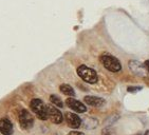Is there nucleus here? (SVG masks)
<instances>
[{"label":"nucleus","mask_w":149,"mask_h":135,"mask_svg":"<svg viewBox=\"0 0 149 135\" xmlns=\"http://www.w3.org/2000/svg\"><path fill=\"white\" fill-rule=\"evenodd\" d=\"M144 135H149V131H146V132H145V134Z\"/></svg>","instance_id":"nucleus-19"},{"label":"nucleus","mask_w":149,"mask_h":135,"mask_svg":"<svg viewBox=\"0 0 149 135\" xmlns=\"http://www.w3.org/2000/svg\"><path fill=\"white\" fill-rule=\"evenodd\" d=\"M68 135H85L83 132H79V131H71V132L68 133Z\"/></svg>","instance_id":"nucleus-17"},{"label":"nucleus","mask_w":149,"mask_h":135,"mask_svg":"<svg viewBox=\"0 0 149 135\" xmlns=\"http://www.w3.org/2000/svg\"><path fill=\"white\" fill-rule=\"evenodd\" d=\"M144 66L147 69V71L149 72V60H146L145 62H144Z\"/></svg>","instance_id":"nucleus-18"},{"label":"nucleus","mask_w":149,"mask_h":135,"mask_svg":"<svg viewBox=\"0 0 149 135\" xmlns=\"http://www.w3.org/2000/svg\"><path fill=\"white\" fill-rule=\"evenodd\" d=\"M59 90H60V92L63 93V94L67 95V96H70V97H73V96H75L74 89H73L70 84L63 83V84H61V86L59 87Z\"/></svg>","instance_id":"nucleus-12"},{"label":"nucleus","mask_w":149,"mask_h":135,"mask_svg":"<svg viewBox=\"0 0 149 135\" xmlns=\"http://www.w3.org/2000/svg\"><path fill=\"white\" fill-rule=\"evenodd\" d=\"M81 126L87 130H93L98 126V120L96 118L87 117L85 119H81Z\"/></svg>","instance_id":"nucleus-11"},{"label":"nucleus","mask_w":149,"mask_h":135,"mask_svg":"<svg viewBox=\"0 0 149 135\" xmlns=\"http://www.w3.org/2000/svg\"><path fill=\"white\" fill-rule=\"evenodd\" d=\"M135 135H141V134H140V133H138V134H135Z\"/></svg>","instance_id":"nucleus-20"},{"label":"nucleus","mask_w":149,"mask_h":135,"mask_svg":"<svg viewBox=\"0 0 149 135\" xmlns=\"http://www.w3.org/2000/svg\"><path fill=\"white\" fill-rule=\"evenodd\" d=\"M19 124H20V127L24 130H29L33 127V125H34V118H33L32 114L28 110L23 109L20 111Z\"/></svg>","instance_id":"nucleus-4"},{"label":"nucleus","mask_w":149,"mask_h":135,"mask_svg":"<svg viewBox=\"0 0 149 135\" xmlns=\"http://www.w3.org/2000/svg\"><path fill=\"white\" fill-rule=\"evenodd\" d=\"M102 135H116V132L114 128H112L111 126H107L102 131Z\"/></svg>","instance_id":"nucleus-15"},{"label":"nucleus","mask_w":149,"mask_h":135,"mask_svg":"<svg viewBox=\"0 0 149 135\" xmlns=\"http://www.w3.org/2000/svg\"><path fill=\"white\" fill-rule=\"evenodd\" d=\"M100 60L105 68L110 72H120L122 70V64L118 58L110 54H103L100 57Z\"/></svg>","instance_id":"nucleus-1"},{"label":"nucleus","mask_w":149,"mask_h":135,"mask_svg":"<svg viewBox=\"0 0 149 135\" xmlns=\"http://www.w3.org/2000/svg\"><path fill=\"white\" fill-rule=\"evenodd\" d=\"M77 74L84 81H86L87 83H96L98 80L97 73L95 72V70L91 69L89 66L81 64L77 68Z\"/></svg>","instance_id":"nucleus-2"},{"label":"nucleus","mask_w":149,"mask_h":135,"mask_svg":"<svg viewBox=\"0 0 149 135\" xmlns=\"http://www.w3.org/2000/svg\"><path fill=\"white\" fill-rule=\"evenodd\" d=\"M66 104L70 109L77 113H85L87 111V107L85 106L83 102H80L79 100H76V99H74V98H72V97L67 98Z\"/></svg>","instance_id":"nucleus-7"},{"label":"nucleus","mask_w":149,"mask_h":135,"mask_svg":"<svg viewBox=\"0 0 149 135\" xmlns=\"http://www.w3.org/2000/svg\"><path fill=\"white\" fill-rule=\"evenodd\" d=\"M14 132L13 125L8 118L0 119V133L3 135H12Z\"/></svg>","instance_id":"nucleus-9"},{"label":"nucleus","mask_w":149,"mask_h":135,"mask_svg":"<svg viewBox=\"0 0 149 135\" xmlns=\"http://www.w3.org/2000/svg\"><path fill=\"white\" fill-rule=\"evenodd\" d=\"M31 110L36 114L40 120H47L48 119V113H47V106L43 104L42 100H40L38 98H34L31 100Z\"/></svg>","instance_id":"nucleus-3"},{"label":"nucleus","mask_w":149,"mask_h":135,"mask_svg":"<svg viewBox=\"0 0 149 135\" xmlns=\"http://www.w3.org/2000/svg\"><path fill=\"white\" fill-rule=\"evenodd\" d=\"M118 118H120V115L118 114H113L109 117L106 118V120H105V125L106 126H112L113 124H115L116 121L118 120Z\"/></svg>","instance_id":"nucleus-14"},{"label":"nucleus","mask_w":149,"mask_h":135,"mask_svg":"<svg viewBox=\"0 0 149 135\" xmlns=\"http://www.w3.org/2000/svg\"><path fill=\"white\" fill-rule=\"evenodd\" d=\"M142 89H143V87H141V86H131L127 88V91L129 93H135V92L141 91Z\"/></svg>","instance_id":"nucleus-16"},{"label":"nucleus","mask_w":149,"mask_h":135,"mask_svg":"<svg viewBox=\"0 0 149 135\" xmlns=\"http://www.w3.org/2000/svg\"><path fill=\"white\" fill-rule=\"evenodd\" d=\"M47 113H48V118L53 123V124H61L63 120V116L59 110L56 107L49 105L47 106Z\"/></svg>","instance_id":"nucleus-5"},{"label":"nucleus","mask_w":149,"mask_h":135,"mask_svg":"<svg viewBox=\"0 0 149 135\" xmlns=\"http://www.w3.org/2000/svg\"><path fill=\"white\" fill-rule=\"evenodd\" d=\"M84 101H85L87 105H89V106H91V107H96V108L103 107L104 105L106 104V100H105L104 98L97 97V96H91V95L85 96Z\"/></svg>","instance_id":"nucleus-8"},{"label":"nucleus","mask_w":149,"mask_h":135,"mask_svg":"<svg viewBox=\"0 0 149 135\" xmlns=\"http://www.w3.org/2000/svg\"><path fill=\"white\" fill-rule=\"evenodd\" d=\"M65 119L67 124L72 129H78L81 126V118L77 114H74L72 112H67L65 114Z\"/></svg>","instance_id":"nucleus-6"},{"label":"nucleus","mask_w":149,"mask_h":135,"mask_svg":"<svg viewBox=\"0 0 149 135\" xmlns=\"http://www.w3.org/2000/svg\"><path fill=\"white\" fill-rule=\"evenodd\" d=\"M128 66H129L132 73H134L135 75H138V76H144L145 75V66L140 61L130 60L129 63H128Z\"/></svg>","instance_id":"nucleus-10"},{"label":"nucleus","mask_w":149,"mask_h":135,"mask_svg":"<svg viewBox=\"0 0 149 135\" xmlns=\"http://www.w3.org/2000/svg\"><path fill=\"white\" fill-rule=\"evenodd\" d=\"M50 101H51L54 106L58 107V108H63V100L58 97L57 95H51V96H50Z\"/></svg>","instance_id":"nucleus-13"}]
</instances>
